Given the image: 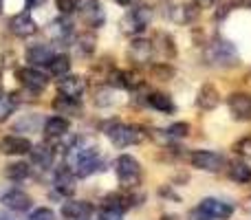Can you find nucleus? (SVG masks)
Wrapping results in <instances>:
<instances>
[{"instance_id":"nucleus-36","label":"nucleus","mask_w":251,"mask_h":220,"mask_svg":"<svg viewBox=\"0 0 251 220\" xmlns=\"http://www.w3.org/2000/svg\"><path fill=\"white\" fill-rule=\"evenodd\" d=\"M100 220H122V212H117V209H110V207H106L104 212L100 214Z\"/></svg>"},{"instance_id":"nucleus-10","label":"nucleus","mask_w":251,"mask_h":220,"mask_svg":"<svg viewBox=\"0 0 251 220\" xmlns=\"http://www.w3.org/2000/svg\"><path fill=\"white\" fill-rule=\"evenodd\" d=\"M227 106L234 119L251 121V95L249 93H231L227 97Z\"/></svg>"},{"instance_id":"nucleus-41","label":"nucleus","mask_w":251,"mask_h":220,"mask_svg":"<svg viewBox=\"0 0 251 220\" xmlns=\"http://www.w3.org/2000/svg\"><path fill=\"white\" fill-rule=\"evenodd\" d=\"M161 220H176V218H174V216H170V218H168V216H163Z\"/></svg>"},{"instance_id":"nucleus-13","label":"nucleus","mask_w":251,"mask_h":220,"mask_svg":"<svg viewBox=\"0 0 251 220\" xmlns=\"http://www.w3.org/2000/svg\"><path fill=\"white\" fill-rule=\"evenodd\" d=\"M152 53H154V44H152L150 40H141V38H137V40H132V42H130V47H128V55H130V60H132L134 64H139V66L150 64Z\"/></svg>"},{"instance_id":"nucleus-23","label":"nucleus","mask_w":251,"mask_h":220,"mask_svg":"<svg viewBox=\"0 0 251 220\" xmlns=\"http://www.w3.org/2000/svg\"><path fill=\"white\" fill-rule=\"evenodd\" d=\"M229 178L238 185H247L251 183V168L245 161H234V163H229Z\"/></svg>"},{"instance_id":"nucleus-31","label":"nucleus","mask_w":251,"mask_h":220,"mask_svg":"<svg viewBox=\"0 0 251 220\" xmlns=\"http://www.w3.org/2000/svg\"><path fill=\"white\" fill-rule=\"evenodd\" d=\"M190 134V125L185 123V121H178V123H174V125H170L168 130H165V137L168 139H183V137H187Z\"/></svg>"},{"instance_id":"nucleus-18","label":"nucleus","mask_w":251,"mask_h":220,"mask_svg":"<svg viewBox=\"0 0 251 220\" xmlns=\"http://www.w3.org/2000/svg\"><path fill=\"white\" fill-rule=\"evenodd\" d=\"M91 212L93 207L84 200H69V203L62 205V216L69 220H84Z\"/></svg>"},{"instance_id":"nucleus-27","label":"nucleus","mask_w":251,"mask_h":220,"mask_svg":"<svg viewBox=\"0 0 251 220\" xmlns=\"http://www.w3.org/2000/svg\"><path fill=\"white\" fill-rule=\"evenodd\" d=\"M4 174H7V178H11V181H25L26 176L31 174V168L26 163H9L7 170H4Z\"/></svg>"},{"instance_id":"nucleus-9","label":"nucleus","mask_w":251,"mask_h":220,"mask_svg":"<svg viewBox=\"0 0 251 220\" xmlns=\"http://www.w3.org/2000/svg\"><path fill=\"white\" fill-rule=\"evenodd\" d=\"M18 79H20V84L26 91H33V93H42L44 88L49 86V77L40 69H35V66L20 69L18 71Z\"/></svg>"},{"instance_id":"nucleus-4","label":"nucleus","mask_w":251,"mask_h":220,"mask_svg":"<svg viewBox=\"0 0 251 220\" xmlns=\"http://www.w3.org/2000/svg\"><path fill=\"white\" fill-rule=\"evenodd\" d=\"M207 62L209 64H218V66H231L238 62V53L236 47L227 40H214L207 47Z\"/></svg>"},{"instance_id":"nucleus-32","label":"nucleus","mask_w":251,"mask_h":220,"mask_svg":"<svg viewBox=\"0 0 251 220\" xmlns=\"http://www.w3.org/2000/svg\"><path fill=\"white\" fill-rule=\"evenodd\" d=\"M13 108H16V101H13L11 97L0 95V123L9 119V115L13 112Z\"/></svg>"},{"instance_id":"nucleus-25","label":"nucleus","mask_w":251,"mask_h":220,"mask_svg":"<svg viewBox=\"0 0 251 220\" xmlns=\"http://www.w3.org/2000/svg\"><path fill=\"white\" fill-rule=\"evenodd\" d=\"M47 66H49V73L60 79V77H64V75H69L71 60H69V55H53Z\"/></svg>"},{"instance_id":"nucleus-43","label":"nucleus","mask_w":251,"mask_h":220,"mask_svg":"<svg viewBox=\"0 0 251 220\" xmlns=\"http://www.w3.org/2000/svg\"><path fill=\"white\" fill-rule=\"evenodd\" d=\"M240 2H245V4H251V0H240Z\"/></svg>"},{"instance_id":"nucleus-37","label":"nucleus","mask_w":251,"mask_h":220,"mask_svg":"<svg viewBox=\"0 0 251 220\" xmlns=\"http://www.w3.org/2000/svg\"><path fill=\"white\" fill-rule=\"evenodd\" d=\"M152 71H154V75H159L161 79H168L170 75H172V69H168V64H156Z\"/></svg>"},{"instance_id":"nucleus-2","label":"nucleus","mask_w":251,"mask_h":220,"mask_svg":"<svg viewBox=\"0 0 251 220\" xmlns=\"http://www.w3.org/2000/svg\"><path fill=\"white\" fill-rule=\"evenodd\" d=\"M115 172H117V181L124 190H134V187L141 185V165L134 156L130 154H122L117 161H115Z\"/></svg>"},{"instance_id":"nucleus-17","label":"nucleus","mask_w":251,"mask_h":220,"mask_svg":"<svg viewBox=\"0 0 251 220\" xmlns=\"http://www.w3.org/2000/svg\"><path fill=\"white\" fill-rule=\"evenodd\" d=\"M75 174L71 172L69 168H62V170H57L55 172V190L60 192L62 196H73L75 194Z\"/></svg>"},{"instance_id":"nucleus-39","label":"nucleus","mask_w":251,"mask_h":220,"mask_svg":"<svg viewBox=\"0 0 251 220\" xmlns=\"http://www.w3.org/2000/svg\"><path fill=\"white\" fill-rule=\"evenodd\" d=\"M194 2H196V7H212L214 0H194Z\"/></svg>"},{"instance_id":"nucleus-12","label":"nucleus","mask_w":251,"mask_h":220,"mask_svg":"<svg viewBox=\"0 0 251 220\" xmlns=\"http://www.w3.org/2000/svg\"><path fill=\"white\" fill-rule=\"evenodd\" d=\"M57 91H60V95L69 97V99H79L86 91V79L79 77V75H64L57 82Z\"/></svg>"},{"instance_id":"nucleus-42","label":"nucleus","mask_w":251,"mask_h":220,"mask_svg":"<svg viewBox=\"0 0 251 220\" xmlns=\"http://www.w3.org/2000/svg\"><path fill=\"white\" fill-rule=\"evenodd\" d=\"M2 7H4V0H0V13H2Z\"/></svg>"},{"instance_id":"nucleus-6","label":"nucleus","mask_w":251,"mask_h":220,"mask_svg":"<svg viewBox=\"0 0 251 220\" xmlns=\"http://www.w3.org/2000/svg\"><path fill=\"white\" fill-rule=\"evenodd\" d=\"M190 163L192 168L203 170V172H221L225 168V156L218 154V152L212 150H194L190 154Z\"/></svg>"},{"instance_id":"nucleus-19","label":"nucleus","mask_w":251,"mask_h":220,"mask_svg":"<svg viewBox=\"0 0 251 220\" xmlns=\"http://www.w3.org/2000/svg\"><path fill=\"white\" fill-rule=\"evenodd\" d=\"M53 55H55V53L51 51V47H49V44H31V47L26 49V60H29L33 66L49 64Z\"/></svg>"},{"instance_id":"nucleus-21","label":"nucleus","mask_w":251,"mask_h":220,"mask_svg":"<svg viewBox=\"0 0 251 220\" xmlns=\"http://www.w3.org/2000/svg\"><path fill=\"white\" fill-rule=\"evenodd\" d=\"M146 101H148V106H152V108L159 110V112H165V115H172V112L176 110L172 97L165 95V93H148Z\"/></svg>"},{"instance_id":"nucleus-33","label":"nucleus","mask_w":251,"mask_h":220,"mask_svg":"<svg viewBox=\"0 0 251 220\" xmlns=\"http://www.w3.org/2000/svg\"><path fill=\"white\" fill-rule=\"evenodd\" d=\"M234 152L243 159H251V137H245L234 143Z\"/></svg>"},{"instance_id":"nucleus-44","label":"nucleus","mask_w":251,"mask_h":220,"mask_svg":"<svg viewBox=\"0 0 251 220\" xmlns=\"http://www.w3.org/2000/svg\"><path fill=\"white\" fill-rule=\"evenodd\" d=\"M0 95H2V79H0Z\"/></svg>"},{"instance_id":"nucleus-20","label":"nucleus","mask_w":251,"mask_h":220,"mask_svg":"<svg viewBox=\"0 0 251 220\" xmlns=\"http://www.w3.org/2000/svg\"><path fill=\"white\" fill-rule=\"evenodd\" d=\"M71 123L66 117H51L44 123V137L47 139H62L66 132H69Z\"/></svg>"},{"instance_id":"nucleus-16","label":"nucleus","mask_w":251,"mask_h":220,"mask_svg":"<svg viewBox=\"0 0 251 220\" xmlns=\"http://www.w3.org/2000/svg\"><path fill=\"white\" fill-rule=\"evenodd\" d=\"M218 104H221V95H218L216 86H212V84H203L201 91H199V95H196V106H199L201 110H214Z\"/></svg>"},{"instance_id":"nucleus-28","label":"nucleus","mask_w":251,"mask_h":220,"mask_svg":"<svg viewBox=\"0 0 251 220\" xmlns=\"http://www.w3.org/2000/svg\"><path fill=\"white\" fill-rule=\"evenodd\" d=\"M172 16L176 22H192L199 18V9H196L194 4H181L178 9H174Z\"/></svg>"},{"instance_id":"nucleus-8","label":"nucleus","mask_w":251,"mask_h":220,"mask_svg":"<svg viewBox=\"0 0 251 220\" xmlns=\"http://www.w3.org/2000/svg\"><path fill=\"white\" fill-rule=\"evenodd\" d=\"M199 212L205 214L207 218H214V220H227L234 214V205L225 203V200H221V198H203L199 205Z\"/></svg>"},{"instance_id":"nucleus-22","label":"nucleus","mask_w":251,"mask_h":220,"mask_svg":"<svg viewBox=\"0 0 251 220\" xmlns=\"http://www.w3.org/2000/svg\"><path fill=\"white\" fill-rule=\"evenodd\" d=\"M29 154H31V161H33L35 165H40L42 170H47V168H51L53 165V150L49 146H38V147H33L31 146V150H29Z\"/></svg>"},{"instance_id":"nucleus-30","label":"nucleus","mask_w":251,"mask_h":220,"mask_svg":"<svg viewBox=\"0 0 251 220\" xmlns=\"http://www.w3.org/2000/svg\"><path fill=\"white\" fill-rule=\"evenodd\" d=\"M49 33H51L55 40L66 38V35L71 33V22H66V20H55V22H51V29H49Z\"/></svg>"},{"instance_id":"nucleus-11","label":"nucleus","mask_w":251,"mask_h":220,"mask_svg":"<svg viewBox=\"0 0 251 220\" xmlns=\"http://www.w3.org/2000/svg\"><path fill=\"white\" fill-rule=\"evenodd\" d=\"M7 26H9V31H11L16 38H31V35L38 33V24H35V20L26 11L16 13V16L9 20Z\"/></svg>"},{"instance_id":"nucleus-34","label":"nucleus","mask_w":251,"mask_h":220,"mask_svg":"<svg viewBox=\"0 0 251 220\" xmlns=\"http://www.w3.org/2000/svg\"><path fill=\"white\" fill-rule=\"evenodd\" d=\"M55 4L62 16H69V13H73L77 9V0H55Z\"/></svg>"},{"instance_id":"nucleus-3","label":"nucleus","mask_w":251,"mask_h":220,"mask_svg":"<svg viewBox=\"0 0 251 220\" xmlns=\"http://www.w3.org/2000/svg\"><path fill=\"white\" fill-rule=\"evenodd\" d=\"M106 137L110 139V143L117 147H128V146H137L143 141V132L137 125H128V123H110L106 128Z\"/></svg>"},{"instance_id":"nucleus-40","label":"nucleus","mask_w":251,"mask_h":220,"mask_svg":"<svg viewBox=\"0 0 251 220\" xmlns=\"http://www.w3.org/2000/svg\"><path fill=\"white\" fill-rule=\"evenodd\" d=\"M115 2H117V4H124V7H126V4H130L132 0H115Z\"/></svg>"},{"instance_id":"nucleus-38","label":"nucleus","mask_w":251,"mask_h":220,"mask_svg":"<svg viewBox=\"0 0 251 220\" xmlns=\"http://www.w3.org/2000/svg\"><path fill=\"white\" fill-rule=\"evenodd\" d=\"M25 2H26V7L29 9H35V7H40V4H44L47 0H25Z\"/></svg>"},{"instance_id":"nucleus-1","label":"nucleus","mask_w":251,"mask_h":220,"mask_svg":"<svg viewBox=\"0 0 251 220\" xmlns=\"http://www.w3.org/2000/svg\"><path fill=\"white\" fill-rule=\"evenodd\" d=\"M66 168L79 178L91 176L100 168V150L93 146H73L66 154Z\"/></svg>"},{"instance_id":"nucleus-15","label":"nucleus","mask_w":251,"mask_h":220,"mask_svg":"<svg viewBox=\"0 0 251 220\" xmlns=\"http://www.w3.org/2000/svg\"><path fill=\"white\" fill-rule=\"evenodd\" d=\"M2 205L7 209H11V212H26L31 207V198L22 190H9L2 196Z\"/></svg>"},{"instance_id":"nucleus-14","label":"nucleus","mask_w":251,"mask_h":220,"mask_svg":"<svg viewBox=\"0 0 251 220\" xmlns=\"http://www.w3.org/2000/svg\"><path fill=\"white\" fill-rule=\"evenodd\" d=\"M31 150V141L26 137H16V134H9V137L0 139V152L9 156H20V154H29Z\"/></svg>"},{"instance_id":"nucleus-35","label":"nucleus","mask_w":251,"mask_h":220,"mask_svg":"<svg viewBox=\"0 0 251 220\" xmlns=\"http://www.w3.org/2000/svg\"><path fill=\"white\" fill-rule=\"evenodd\" d=\"M29 220H55V214L49 207H40V209H35V212H31Z\"/></svg>"},{"instance_id":"nucleus-7","label":"nucleus","mask_w":251,"mask_h":220,"mask_svg":"<svg viewBox=\"0 0 251 220\" xmlns=\"http://www.w3.org/2000/svg\"><path fill=\"white\" fill-rule=\"evenodd\" d=\"M75 11H79L82 22L86 26H91V29H100L106 20L100 0H77V9H75Z\"/></svg>"},{"instance_id":"nucleus-5","label":"nucleus","mask_w":251,"mask_h":220,"mask_svg":"<svg viewBox=\"0 0 251 220\" xmlns=\"http://www.w3.org/2000/svg\"><path fill=\"white\" fill-rule=\"evenodd\" d=\"M150 22H152V9L141 4V7L132 9L130 13H126V18L122 20V31L128 35L141 33V31H146L150 26Z\"/></svg>"},{"instance_id":"nucleus-26","label":"nucleus","mask_w":251,"mask_h":220,"mask_svg":"<svg viewBox=\"0 0 251 220\" xmlns=\"http://www.w3.org/2000/svg\"><path fill=\"white\" fill-rule=\"evenodd\" d=\"M152 44H156L154 49H159L161 55H163V57H174V53H176V49H174V40H172V35L163 33V31H159V33L154 35V42H152Z\"/></svg>"},{"instance_id":"nucleus-24","label":"nucleus","mask_w":251,"mask_h":220,"mask_svg":"<svg viewBox=\"0 0 251 220\" xmlns=\"http://www.w3.org/2000/svg\"><path fill=\"white\" fill-rule=\"evenodd\" d=\"M53 110L60 112V115H79L82 112V106H79V99H69V97L60 95L53 99Z\"/></svg>"},{"instance_id":"nucleus-29","label":"nucleus","mask_w":251,"mask_h":220,"mask_svg":"<svg viewBox=\"0 0 251 220\" xmlns=\"http://www.w3.org/2000/svg\"><path fill=\"white\" fill-rule=\"evenodd\" d=\"M95 44H97V40H95V35H93V33L79 35V40H77V53H84V55H88V53L95 51Z\"/></svg>"}]
</instances>
